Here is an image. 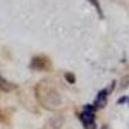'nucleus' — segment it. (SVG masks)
<instances>
[{"mask_svg":"<svg viewBox=\"0 0 129 129\" xmlns=\"http://www.w3.org/2000/svg\"><path fill=\"white\" fill-rule=\"evenodd\" d=\"M80 120L85 129H95V120H94V110H92L89 106L84 109L80 114Z\"/></svg>","mask_w":129,"mask_h":129,"instance_id":"obj_1","label":"nucleus"},{"mask_svg":"<svg viewBox=\"0 0 129 129\" xmlns=\"http://www.w3.org/2000/svg\"><path fill=\"white\" fill-rule=\"evenodd\" d=\"M17 88V85L13 84V83H10L8 80H5L4 78L0 76V90H3V92H12Z\"/></svg>","mask_w":129,"mask_h":129,"instance_id":"obj_2","label":"nucleus"},{"mask_svg":"<svg viewBox=\"0 0 129 129\" xmlns=\"http://www.w3.org/2000/svg\"><path fill=\"white\" fill-rule=\"evenodd\" d=\"M107 102V92L106 90H101L98 93V95H97L95 98V106L97 107H103Z\"/></svg>","mask_w":129,"mask_h":129,"instance_id":"obj_3","label":"nucleus"},{"mask_svg":"<svg viewBox=\"0 0 129 129\" xmlns=\"http://www.w3.org/2000/svg\"><path fill=\"white\" fill-rule=\"evenodd\" d=\"M126 80L129 81V76H126V78H125V80L123 79V83H121V85H120V87H121L123 89H124V88H126L128 85H129V83H126Z\"/></svg>","mask_w":129,"mask_h":129,"instance_id":"obj_4","label":"nucleus"},{"mask_svg":"<svg viewBox=\"0 0 129 129\" xmlns=\"http://www.w3.org/2000/svg\"><path fill=\"white\" fill-rule=\"evenodd\" d=\"M66 78L70 80V83H74V80H75V79H74V76H71L70 74H67V75H66Z\"/></svg>","mask_w":129,"mask_h":129,"instance_id":"obj_5","label":"nucleus"}]
</instances>
